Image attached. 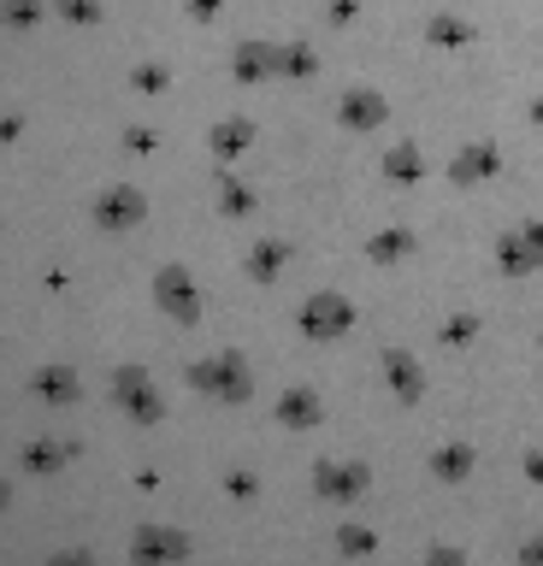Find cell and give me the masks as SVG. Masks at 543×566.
<instances>
[{
    "instance_id": "7a4b0ae2",
    "label": "cell",
    "mask_w": 543,
    "mask_h": 566,
    "mask_svg": "<svg viewBox=\"0 0 543 566\" xmlns=\"http://www.w3.org/2000/svg\"><path fill=\"white\" fill-rule=\"evenodd\" d=\"M184 555V537H171V531H143L136 537V560L143 566H160V560H178Z\"/></svg>"
},
{
    "instance_id": "8992f818",
    "label": "cell",
    "mask_w": 543,
    "mask_h": 566,
    "mask_svg": "<svg viewBox=\"0 0 543 566\" xmlns=\"http://www.w3.org/2000/svg\"><path fill=\"white\" fill-rule=\"evenodd\" d=\"M437 472H467V449H455V454H437Z\"/></svg>"
},
{
    "instance_id": "ba28073f",
    "label": "cell",
    "mask_w": 543,
    "mask_h": 566,
    "mask_svg": "<svg viewBox=\"0 0 543 566\" xmlns=\"http://www.w3.org/2000/svg\"><path fill=\"white\" fill-rule=\"evenodd\" d=\"M525 566H543V543H525Z\"/></svg>"
},
{
    "instance_id": "5b68a950",
    "label": "cell",
    "mask_w": 543,
    "mask_h": 566,
    "mask_svg": "<svg viewBox=\"0 0 543 566\" xmlns=\"http://www.w3.org/2000/svg\"><path fill=\"white\" fill-rule=\"evenodd\" d=\"M390 384H396V389L408 384V396H419V371H414L408 354H390Z\"/></svg>"
},
{
    "instance_id": "9c48e42d",
    "label": "cell",
    "mask_w": 543,
    "mask_h": 566,
    "mask_svg": "<svg viewBox=\"0 0 543 566\" xmlns=\"http://www.w3.org/2000/svg\"><path fill=\"white\" fill-rule=\"evenodd\" d=\"M54 566H90V555H60Z\"/></svg>"
},
{
    "instance_id": "52a82bcc",
    "label": "cell",
    "mask_w": 543,
    "mask_h": 566,
    "mask_svg": "<svg viewBox=\"0 0 543 566\" xmlns=\"http://www.w3.org/2000/svg\"><path fill=\"white\" fill-rule=\"evenodd\" d=\"M431 566H461V555H455V548H437V555H431Z\"/></svg>"
},
{
    "instance_id": "6da1fadb",
    "label": "cell",
    "mask_w": 543,
    "mask_h": 566,
    "mask_svg": "<svg viewBox=\"0 0 543 566\" xmlns=\"http://www.w3.org/2000/svg\"><path fill=\"white\" fill-rule=\"evenodd\" d=\"M343 325H348V301L343 295H320V301L302 307V331H313V336H337Z\"/></svg>"
},
{
    "instance_id": "277c9868",
    "label": "cell",
    "mask_w": 543,
    "mask_h": 566,
    "mask_svg": "<svg viewBox=\"0 0 543 566\" xmlns=\"http://www.w3.org/2000/svg\"><path fill=\"white\" fill-rule=\"evenodd\" d=\"M284 419L290 424H313V419H320V401H313V396H302V389H290V396H284Z\"/></svg>"
},
{
    "instance_id": "3957f363",
    "label": "cell",
    "mask_w": 543,
    "mask_h": 566,
    "mask_svg": "<svg viewBox=\"0 0 543 566\" xmlns=\"http://www.w3.org/2000/svg\"><path fill=\"white\" fill-rule=\"evenodd\" d=\"M160 301H171V307H178V318H184V325L196 318V301H189V290L178 283V272H166V277H160Z\"/></svg>"
}]
</instances>
